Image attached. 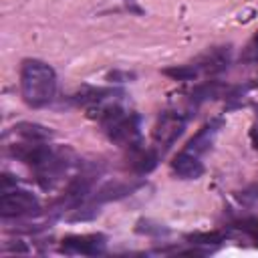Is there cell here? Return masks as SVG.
Segmentation results:
<instances>
[{"label":"cell","instance_id":"obj_10","mask_svg":"<svg viewBox=\"0 0 258 258\" xmlns=\"http://www.w3.org/2000/svg\"><path fill=\"white\" fill-rule=\"evenodd\" d=\"M224 238H226V234H222V232H198V234L185 236V240H189L191 244H218Z\"/></svg>","mask_w":258,"mask_h":258},{"label":"cell","instance_id":"obj_8","mask_svg":"<svg viewBox=\"0 0 258 258\" xmlns=\"http://www.w3.org/2000/svg\"><path fill=\"white\" fill-rule=\"evenodd\" d=\"M129 149H131V155H129V161L131 163L129 165H131V169L135 173L143 175V173H149L151 169H155L157 159H159V155H157L155 149H141L137 145H133Z\"/></svg>","mask_w":258,"mask_h":258},{"label":"cell","instance_id":"obj_6","mask_svg":"<svg viewBox=\"0 0 258 258\" xmlns=\"http://www.w3.org/2000/svg\"><path fill=\"white\" fill-rule=\"evenodd\" d=\"M220 127H222V119H212L210 123H206V125L187 141V145H185L183 149L200 157L202 153H206V151L212 147V143H214V139H216Z\"/></svg>","mask_w":258,"mask_h":258},{"label":"cell","instance_id":"obj_11","mask_svg":"<svg viewBox=\"0 0 258 258\" xmlns=\"http://www.w3.org/2000/svg\"><path fill=\"white\" fill-rule=\"evenodd\" d=\"M165 75L173 77L175 81H191L198 75V69L194 64H183V67H175V69H167Z\"/></svg>","mask_w":258,"mask_h":258},{"label":"cell","instance_id":"obj_4","mask_svg":"<svg viewBox=\"0 0 258 258\" xmlns=\"http://www.w3.org/2000/svg\"><path fill=\"white\" fill-rule=\"evenodd\" d=\"M107 238L103 234H75L67 236L60 242V252L64 254H81V256H95L105 252Z\"/></svg>","mask_w":258,"mask_h":258},{"label":"cell","instance_id":"obj_9","mask_svg":"<svg viewBox=\"0 0 258 258\" xmlns=\"http://www.w3.org/2000/svg\"><path fill=\"white\" fill-rule=\"evenodd\" d=\"M14 133L20 139H32V141H48L50 139V129L38 125V123H18L14 127Z\"/></svg>","mask_w":258,"mask_h":258},{"label":"cell","instance_id":"obj_12","mask_svg":"<svg viewBox=\"0 0 258 258\" xmlns=\"http://www.w3.org/2000/svg\"><path fill=\"white\" fill-rule=\"evenodd\" d=\"M242 60L244 62H258V32L252 36V40L242 50Z\"/></svg>","mask_w":258,"mask_h":258},{"label":"cell","instance_id":"obj_13","mask_svg":"<svg viewBox=\"0 0 258 258\" xmlns=\"http://www.w3.org/2000/svg\"><path fill=\"white\" fill-rule=\"evenodd\" d=\"M244 234H248V238L258 246V218H252V220H244V222H240V226H238Z\"/></svg>","mask_w":258,"mask_h":258},{"label":"cell","instance_id":"obj_14","mask_svg":"<svg viewBox=\"0 0 258 258\" xmlns=\"http://www.w3.org/2000/svg\"><path fill=\"white\" fill-rule=\"evenodd\" d=\"M252 139H254V145H256V149H258V119H256V125H254V129H252Z\"/></svg>","mask_w":258,"mask_h":258},{"label":"cell","instance_id":"obj_3","mask_svg":"<svg viewBox=\"0 0 258 258\" xmlns=\"http://www.w3.org/2000/svg\"><path fill=\"white\" fill-rule=\"evenodd\" d=\"M185 121H187L185 115H181L177 111H163L157 117L155 125H153V141H155V145L161 147V151L171 147L177 141V137L183 133Z\"/></svg>","mask_w":258,"mask_h":258},{"label":"cell","instance_id":"obj_7","mask_svg":"<svg viewBox=\"0 0 258 258\" xmlns=\"http://www.w3.org/2000/svg\"><path fill=\"white\" fill-rule=\"evenodd\" d=\"M228 60H230V46H218V48H212L208 50L204 56H200L198 64H194L200 71L204 73H220L228 67Z\"/></svg>","mask_w":258,"mask_h":258},{"label":"cell","instance_id":"obj_1","mask_svg":"<svg viewBox=\"0 0 258 258\" xmlns=\"http://www.w3.org/2000/svg\"><path fill=\"white\" fill-rule=\"evenodd\" d=\"M56 75L50 64L38 58H24L20 64V95L28 107H44L54 99Z\"/></svg>","mask_w":258,"mask_h":258},{"label":"cell","instance_id":"obj_2","mask_svg":"<svg viewBox=\"0 0 258 258\" xmlns=\"http://www.w3.org/2000/svg\"><path fill=\"white\" fill-rule=\"evenodd\" d=\"M40 210V204L36 200L34 194L26 191V189H8L4 187L2 189V196H0V216L4 220L8 218H24V216H30V214H36Z\"/></svg>","mask_w":258,"mask_h":258},{"label":"cell","instance_id":"obj_5","mask_svg":"<svg viewBox=\"0 0 258 258\" xmlns=\"http://www.w3.org/2000/svg\"><path fill=\"white\" fill-rule=\"evenodd\" d=\"M171 171L181 177V179H198L204 173V163L200 161L198 155L181 149L173 159H171Z\"/></svg>","mask_w":258,"mask_h":258}]
</instances>
